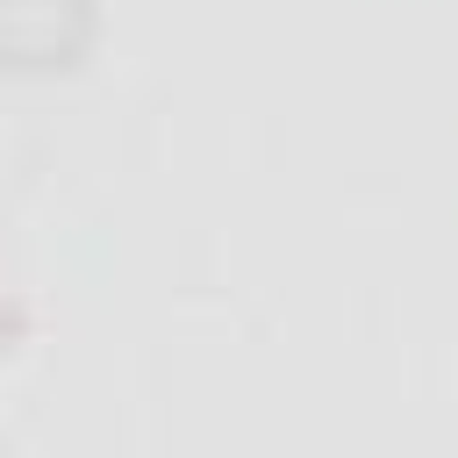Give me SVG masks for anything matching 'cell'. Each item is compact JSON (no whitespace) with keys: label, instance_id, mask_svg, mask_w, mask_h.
I'll list each match as a JSON object with an SVG mask.
<instances>
[{"label":"cell","instance_id":"obj_1","mask_svg":"<svg viewBox=\"0 0 458 458\" xmlns=\"http://www.w3.org/2000/svg\"><path fill=\"white\" fill-rule=\"evenodd\" d=\"M93 43V0H0V57L21 72L79 64Z\"/></svg>","mask_w":458,"mask_h":458}]
</instances>
